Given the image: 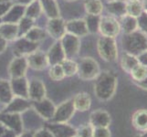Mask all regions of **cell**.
<instances>
[{
    "instance_id": "6da1fadb",
    "label": "cell",
    "mask_w": 147,
    "mask_h": 137,
    "mask_svg": "<svg viewBox=\"0 0 147 137\" xmlns=\"http://www.w3.org/2000/svg\"><path fill=\"white\" fill-rule=\"evenodd\" d=\"M117 77L111 72H100L95 79L94 93L100 101H107L113 97L117 89Z\"/></svg>"
},
{
    "instance_id": "7a4b0ae2",
    "label": "cell",
    "mask_w": 147,
    "mask_h": 137,
    "mask_svg": "<svg viewBox=\"0 0 147 137\" xmlns=\"http://www.w3.org/2000/svg\"><path fill=\"white\" fill-rule=\"evenodd\" d=\"M121 47L124 52L137 56L147 49V36L140 30L130 34H123L121 38Z\"/></svg>"
},
{
    "instance_id": "3957f363",
    "label": "cell",
    "mask_w": 147,
    "mask_h": 137,
    "mask_svg": "<svg viewBox=\"0 0 147 137\" xmlns=\"http://www.w3.org/2000/svg\"><path fill=\"white\" fill-rule=\"evenodd\" d=\"M97 49L100 57L105 61L113 62L118 59V47L114 38L100 37L97 41Z\"/></svg>"
},
{
    "instance_id": "277c9868",
    "label": "cell",
    "mask_w": 147,
    "mask_h": 137,
    "mask_svg": "<svg viewBox=\"0 0 147 137\" xmlns=\"http://www.w3.org/2000/svg\"><path fill=\"white\" fill-rule=\"evenodd\" d=\"M77 73L83 80H93L100 73L99 63L92 57H84L78 63Z\"/></svg>"
},
{
    "instance_id": "5b68a950",
    "label": "cell",
    "mask_w": 147,
    "mask_h": 137,
    "mask_svg": "<svg viewBox=\"0 0 147 137\" xmlns=\"http://www.w3.org/2000/svg\"><path fill=\"white\" fill-rule=\"evenodd\" d=\"M76 111L73 99H69L60 103L56 107L53 117L50 119L49 123H68L73 117Z\"/></svg>"
},
{
    "instance_id": "8992f818",
    "label": "cell",
    "mask_w": 147,
    "mask_h": 137,
    "mask_svg": "<svg viewBox=\"0 0 147 137\" xmlns=\"http://www.w3.org/2000/svg\"><path fill=\"white\" fill-rule=\"evenodd\" d=\"M99 32L103 37L115 38V37H117L121 32L119 20L111 16L100 17Z\"/></svg>"
},
{
    "instance_id": "52a82bcc",
    "label": "cell",
    "mask_w": 147,
    "mask_h": 137,
    "mask_svg": "<svg viewBox=\"0 0 147 137\" xmlns=\"http://www.w3.org/2000/svg\"><path fill=\"white\" fill-rule=\"evenodd\" d=\"M59 41L61 43L66 59H73L78 55L80 48V38L74 36L72 34L66 33Z\"/></svg>"
},
{
    "instance_id": "ba28073f",
    "label": "cell",
    "mask_w": 147,
    "mask_h": 137,
    "mask_svg": "<svg viewBox=\"0 0 147 137\" xmlns=\"http://www.w3.org/2000/svg\"><path fill=\"white\" fill-rule=\"evenodd\" d=\"M31 107L44 120L49 121L53 117L56 106L49 99L44 98L39 101H31Z\"/></svg>"
},
{
    "instance_id": "9c48e42d",
    "label": "cell",
    "mask_w": 147,
    "mask_h": 137,
    "mask_svg": "<svg viewBox=\"0 0 147 137\" xmlns=\"http://www.w3.org/2000/svg\"><path fill=\"white\" fill-rule=\"evenodd\" d=\"M38 48V43L31 42L24 37L16 39L13 47V52L15 57H27Z\"/></svg>"
},
{
    "instance_id": "30bf717a",
    "label": "cell",
    "mask_w": 147,
    "mask_h": 137,
    "mask_svg": "<svg viewBox=\"0 0 147 137\" xmlns=\"http://www.w3.org/2000/svg\"><path fill=\"white\" fill-rule=\"evenodd\" d=\"M0 123L4 124L7 128L11 129L20 134L23 132V121L19 113H0Z\"/></svg>"
},
{
    "instance_id": "8fae6325",
    "label": "cell",
    "mask_w": 147,
    "mask_h": 137,
    "mask_svg": "<svg viewBox=\"0 0 147 137\" xmlns=\"http://www.w3.org/2000/svg\"><path fill=\"white\" fill-rule=\"evenodd\" d=\"M54 137H72L77 130L67 123H49L45 126Z\"/></svg>"
},
{
    "instance_id": "7c38bea8",
    "label": "cell",
    "mask_w": 147,
    "mask_h": 137,
    "mask_svg": "<svg viewBox=\"0 0 147 137\" xmlns=\"http://www.w3.org/2000/svg\"><path fill=\"white\" fill-rule=\"evenodd\" d=\"M28 68L26 57L14 58L8 65V73L11 79L25 77Z\"/></svg>"
},
{
    "instance_id": "4fadbf2b",
    "label": "cell",
    "mask_w": 147,
    "mask_h": 137,
    "mask_svg": "<svg viewBox=\"0 0 147 137\" xmlns=\"http://www.w3.org/2000/svg\"><path fill=\"white\" fill-rule=\"evenodd\" d=\"M29 68L36 70H43L49 65L47 54L42 50L37 49L26 57Z\"/></svg>"
},
{
    "instance_id": "5bb4252c",
    "label": "cell",
    "mask_w": 147,
    "mask_h": 137,
    "mask_svg": "<svg viewBox=\"0 0 147 137\" xmlns=\"http://www.w3.org/2000/svg\"><path fill=\"white\" fill-rule=\"evenodd\" d=\"M47 31L54 39L60 40L66 34V22L59 17L49 18L47 23Z\"/></svg>"
},
{
    "instance_id": "9a60e30c",
    "label": "cell",
    "mask_w": 147,
    "mask_h": 137,
    "mask_svg": "<svg viewBox=\"0 0 147 137\" xmlns=\"http://www.w3.org/2000/svg\"><path fill=\"white\" fill-rule=\"evenodd\" d=\"M31 108V101L29 99H25L21 97H17L14 96L12 101L8 104H7V107L4 109L2 113H21Z\"/></svg>"
},
{
    "instance_id": "2e32d148",
    "label": "cell",
    "mask_w": 147,
    "mask_h": 137,
    "mask_svg": "<svg viewBox=\"0 0 147 137\" xmlns=\"http://www.w3.org/2000/svg\"><path fill=\"white\" fill-rule=\"evenodd\" d=\"M46 87L42 80L32 79L28 82V99L30 101H39L46 98Z\"/></svg>"
},
{
    "instance_id": "e0dca14e",
    "label": "cell",
    "mask_w": 147,
    "mask_h": 137,
    "mask_svg": "<svg viewBox=\"0 0 147 137\" xmlns=\"http://www.w3.org/2000/svg\"><path fill=\"white\" fill-rule=\"evenodd\" d=\"M66 33L72 34L78 38L85 37L89 34L85 20L82 18L69 20L66 22Z\"/></svg>"
},
{
    "instance_id": "ac0fdd59",
    "label": "cell",
    "mask_w": 147,
    "mask_h": 137,
    "mask_svg": "<svg viewBox=\"0 0 147 137\" xmlns=\"http://www.w3.org/2000/svg\"><path fill=\"white\" fill-rule=\"evenodd\" d=\"M90 124L93 128L109 127L111 124V115L104 110H96L90 115Z\"/></svg>"
},
{
    "instance_id": "d6986e66",
    "label": "cell",
    "mask_w": 147,
    "mask_h": 137,
    "mask_svg": "<svg viewBox=\"0 0 147 137\" xmlns=\"http://www.w3.org/2000/svg\"><path fill=\"white\" fill-rule=\"evenodd\" d=\"M10 86L14 96L28 99V80L26 77L11 79Z\"/></svg>"
},
{
    "instance_id": "ffe728a7",
    "label": "cell",
    "mask_w": 147,
    "mask_h": 137,
    "mask_svg": "<svg viewBox=\"0 0 147 137\" xmlns=\"http://www.w3.org/2000/svg\"><path fill=\"white\" fill-rule=\"evenodd\" d=\"M48 61L49 66H53L55 64H59L63 59H66L64 50L62 49L61 43L59 40L56 41L51 47L49 48V51L46 53Z\"/></svg>"
},
{
    "instance_id": "44dd1931",
    "label": "cell",
    "mask_w": 147,
    "mask_h": 137,
    "mask_svg": "<svg viewBox=\"0 0 147 137\" xmlns=\"http://www.w3.org/2000/svg\"><path fill=\"white\" fill-rule=\"evenodd\" d=\"M25 10H26V6L20 4H16L10 7V9L7 12V14L1 18L3 22L8 23H18L24 16H25Z\"/></svg>"
},
{
    "instance_id": "7402d4cb",
    "label": "cell",
    "mask_w": 147,
    "mask_h": 137,
    "mask_svg": "<svg viewBox=\"0 0 147 137\" xmlns=\"http://www.w3.org/2000/svg\"><path fill=\"white\" fill-rule=\"evenodd\" d=\"M106 10L110 16L120 18L126 15V1L125 0H111L106 4Z\"/></svg>"
},
{
    "instance_id": "603a6c76",
    "label": "cell",
    "mask_w": 147,
    "mask_h": 137,
    "mask_svg": "<svg viewBox=\"0 0 147 137\" xmlns=\"http://www.w3.org/2000/svg\"><path fill=\"white\" fill-rule=\"evenodd\" d=\"M0 36L7 41H14L18 38V26L17 23L2 22L0 24Z\"/></svg>"
},
{
    "instance_id": "cb8c5ba5",
    "label": "cell",
    "mask_w": 147,
    "mask_h": 137,
    "mask_svg": "<svg viewBox=\"0 0 147 137\" xmlns=\"http://www.w3.org/2000/svg\"><path fill=\"white\" fill-rule=\"evenodd\" d=\"M119 23L121 30H123V34H130L133 33L136 30H138V22L137 18H134L130 15H124L119 18Z\"/></svg>"
},
{
    "instance_id": "d4e9b609",
    "label": "cell",
    "mask_w": 147,
    "mask_h": 137,
    "mask_svg": "<svg viewBox=\"0 0 147 137\" xmlns=\"http://www.w3.org/2000/svg\"><path fill=\"white\" fill-rule=\"evenodd\" d=\"M73 103L76 111H86L90 108L92 105V99L87 92H80L75 95L73 98Z\"/></svg>"
},
{
    "instance_id": "484cf974",
    "label": "cell",
    "mask_w": 147,
    "mask_h": 137,
    "mask_svg": "<svg viewBox=\"0 0 147 137\" xmlns=\"http://www.w3.org/2000/svg\"><path fill=\"white\" fill-rule=\"evenodd\" d=\"M42 7V11L49 18L59 17V8L56 0H39Z\"/></svg>"
},
{
    "instance_id": "4316f807",
    "label": "cell",
    "mask_w": 147,
    "mask_h": 137,
    "mask_svg": "<svg viewBox=\"0 0 147 137\" xmlns=\"http://www.w3.org/2000/svg\"><path fill=\"white\" fill-rule=\"evenodd\" d=\"M133 124L140 132L147 131V110L141 109L135 111L133 115Z\"/></svg>"
},
{
    "instance_id": "83f0119b",
    "label": "cell",
    "mask_w": 147,
    "mask_h": 137,
    "mask_svg": "<svg viewBox=\"0 0 147 137\" xmlns=\"http://www.w3.org/2000/svg\"><path fill=\"white\" fill-rule=\"evenodd\" d=\"M14 98V94L10 86V82L7 80L0 79V103L8 104Z\"/></svg>"
},
{
    "instance_id": "f1b7e54d",
    "label": "cell",
    "mask_w": 147,
    "mask_h": 137,
    "mask_svg": "<svg viewBox=\"0 0 147 137\" xmlns=\"http://www.w3.org/2000/svg\"><path fill=\"white\" fill-rule=\"evenodd\" d=\"M84 8L88 15L100 16L104 9V7L100 0H85Z\"/></svg>"
},
{
    "instance_id": "f546056e",
    "label": "cell",
    "mask_w": 147,
    "mask_h": 137,
    "mask_svg": "<svg viewBox=\"0 0 147 137\" xmlns=\"http://www.w3.org/2000/svg\"><path fill=\"white\" fill-rule=\"evenodd\" d=\"M42 13L43 11H42V7H41V4H40V1L39 0H34V1H32L26 7L25 17L35 20L38 18Z\"/></svg>"
},
{
    "instance_id": "4dcf8cb0",
    "label": "cell",
    "mask_w": 147,
    "mask_h": 137,
    "mask_svg": "<svg viewBox=\"0 0 147 137\" xmlns=\"http://www.w3.org/2000/svg\"><path fill=\"white\" fill-rule=\"evenodd\" d=\"M139 64L136 56L130 54L127 52H124L121 57V66L125 72L130 73L131 70H133L136 65Z\"/></svg>"
},
{
    "instance_id": "1f68e13d",
    "label": "cell",
    "mask_w": 147,
    "mask_h": 137,
    "mask_svg": "<svg viewBox=\"0 0 147 137\" xmlns=\"http://www.w3.org/2000/svg\"><path fill=\"white\" fill-rule=\"evenodd\" d=\"M24 38L31 42L39 43L46 38V32H45L42 28L34 26L27 32V34L25 35Z\"/></svg>"
},
{
    "instance_id": "d6a6232c",
    "label": "cell",
    "mask_w": 147,
    "mask_h": 137,
    "mask_svg": "<svg viewBox=\"0 0 147 137\" xmlns=\"http://www.w3.org/2000/svg\"><path fill=\"white\" fill-rule=\"evenodd\" d=\"M144 11L143 7V3L139 1H126V14L138 18L140 15Z\"/></svg>"
},
{
    "instance_id": "836d02e7",
    "label": "cell",
    "mask_w": 147,
    "mask_h": 137,
    "mask_svg": "<svg viewBox=\"0 0 147 137\" xmlns=\"http://www.w3.org/2000/svg\"><path fill=\"white\" fill-rule=\"evenodd\" d=\"M60 65L63 69V72L66 77H71L78 72V63L71 59H63Z\"/></svg>"
},
{
    "instance_id": "e575fe53",
    "label": "cell",
    "mask_w": 147,
    "mask_h": 137,
    "mask_svg": "<svg viewBox=\"0 0 147 137\" xmlns=\"http://www.w3.org/2000/svg\"><path fill=\"white\" fill-rule=\"evenodd\" d=\"M86 25H87L88 31L90 34H95L99 32V26L100 16H94V15H87L84 18Z\"/></svg>"
},
{
    "instance_id": "d590c367",
    "label": "cell",
    "mask_w": 147,
    "mask_h": 137,
    "mask_svg": "<svg viewBox=\"0 0 147 137\" xmlns=\"http://www.w3.org/2000/svg\"><path fill=\"white\" fill-rule=\"evenodd\" d=\"M18 38H22L27 34V32L30 28L34 27V20L24 16L18 23Z\"/></svg>"
},
{
    "instance_id": "8d00e7d4",
    "label": "cell",
    "mask_w": 147,
    "mask_h": 137,
    "mask_svg": "<svg viewBox=\"0 0 147 137\" xmlns=\"http://www.w3.org/2000/svg\"><path fill=\"white\" fill-rule=\"evenodd\" d=\"M129 74L131 76L134 82H141V80H143L147 77V68L141 64H137L131 70V72Z\"/></svg>"
},
{
    "instance_id": "74e56055",
    "label": "cell",
    "mask_w": 147,
    "mask_h": 137,
    "mask_svg": "<svg viewBox=\"0 0 147 137\" xmlns=\"http://www.w3.org/2000/svg\"><path fill=\"white\" fill-rule=\"evenodd\" d=\"M49 77L51 78V80H55V82H59V80H62L66 77L60 63L59 64H55L53 66H50Z\"/></svg>"
},
{
    "instance_id": "f35d334b",
    "label": "cell",
    "mask_w": 147,
    "mask_h": 137,
    "mask_svg": "<svg viewBox=\"0 0 147 137\" xmlns=\"http://www.w3.org/2000/svg\"><path fill=\"white\" fill-rule=\"evenodd\" d=\"M138 22V30L147 36V13L144 11L137 18Z\"/></svg>"
},
{
    "instance_id": "ab89813d",
    "label": "cell",
    "mask_w": 147,
    "mask_h": 137,
    "mask_svg": "<svg viewBox=\"0 0 147 137\" xmlns=\"http://www.w3.org/2000/svg\"><path fill=\"white\" fill-rule=\"evenodd\" d=\"M93 134V127L90 124L83 125L77 130L76 135L79 137H92Z\"/></svg>"
},
{
    "instance_id": "60d3db41",
    "label": "cell",
    "mask_w": 147,
    "mask_h": 137,
    "mask_svg": "<svg viewBox=\"0 0 147 137\" xmlns=\"http://www.w3.org/2000/svg\"><path fill=\"white\" fill-rule=\"evenodd\" d=\"M92 137H111V132L108 127L93 128Z\"/></svg>"
},
{
    "instance_id": "b9f144b4",
    "label": "cell",
    "mask_w": 147,
    "mask_h": 137,
    "mask_svg": "<svg viewBox=\"0 0 147 137\" xmlns=\"http://www.w3.org/2000/svg\"><path fill=\"white\" fill-rule=\"evenodd\" d=\"M13 6L12 1H2L0 2V18H2L7 12Z\"/></svg>"
},
{
    "instance_id": "7bdbcfd3",
    "label": "cell",
    "mask_w": 147,
    "mask_h": 137,
    "mask_svg": "<svg viewBox=\"0 0 147 137\" xmlns=\"http://www.w3.org/2000/svg\"><path fill=\"white\" fill-rule=\"evenodd\" d=\"M136 58H137L139 64L143 65L147 68V49L143 50L142 52H140L137 56H136Z\"/></svg>"
},
{
    "instance_id": "ee69618b",
    "label": "cell",
    "mask_w": 147,
    "mask_h": 137,
    "mask_svg": "<svg viewBox=\"0 0 147 137\" xmlns=\"http://www.w3.org/2000/svg\"><path fill=\"white\" fill-rule=\"evenodd\" d=\"M33 137H54V136L46 127H45V128L38 130L36 133L33 134Z\"/></svg>"
},
{
    "instance_id": "f6af8a7d",
    "label": "cell",
    "mask_w": 147,
    "mask_h": 137,
    "mask_svg": "<svg viewBox=\"0 0 147 137\" xmlns=\"http://www.w3.org/2000/svg\"><path fill=\"white\" fill-rule=\"evenodd\" d=\"M7 48V41L0 36V54H2Z\"/></svg>"
},
{
    "instance_id": "bcb514c9",
    "label": "cell",
    "mask_w": 147,
    "mask_h": 137,
    "mask_svg": "<svg viewBox=\"0 0 147 137\" xmlns=\"http://www.w3.org/2000/svg\"><path fill=\"white\" fill-rule=\"evenodd\" d=\"M18 134L16 133V132H14L11 129L7 128L6 131H5V133L3 134V135L1 137H18Z\"/></svg>"
},
{
    "instance_id": "7dc6e473",
    "label": "cell",
    "mask_w": 147,
    "mask_h": 137,
    "mask_svg": "<svg viewBox=\"0 0 147 137\" xmlns=\"http://www.w3.org/2000/svg\"><path fill=\"white\" fill-rule=\"evenodd\" d=\"M135 83H136V85H137V86H139L140 88L147 90V77L145 79H144L143 80H141V82H135Z\"/></svg>"
},
{
    "instance_id": "c3c4849f",
    "label": "cell",
    "mask_w": 147,
    "mask_h": 137,
    "mask_svg": "<svg viewBox=\"0 0 147 137\" xmlns=\"http://www.w3.org/2000/svg\"><path fill=\"white\" fill-rule=\"evenodd\" d=\"M18 4H20V5H23V6H28V5H29L30 3H31L32 1H34V0H16Z\"/></svg>"
},
{
    "instance_id": "681fc988",
    "label": "cell",
    "mask_w": 147,
    "mask_h": 137,
    "mask_svg": "<svg viewBox=\"0 0 147 137\" xmlns=\"http://www.w3.org/2000/svg\"><path fill=\"white\" fill-rule=\"evenodd\" d=\"M18 137H33V134L31 133H21L18 135Z\"/></svg>"
},
{
    "instance_id": "f907efd6",
    "label": "cell",
    "mask_w": 147,
    "mask_h": 137,
    "mask_svg": "<svg viewBox=\"0 0 147 137\" xmlns=\"http://www.w3.org/2000/svg\"><path fill=\"white\" fill-rule=\"evenodd\" d=\"M6 129H7V127L5 126L4 124H0V137H1L2 135H3V134L5 133V131H6Z\"/></svg>"
},
{
    "instance_id": "816d5d0a",
    "label": "cell",
    "mask_w": 147,
    "mask_h": 137,
    "mask_svg": "<svg viewBox=\"0 0 147 137\" xmlns=\"http://www.w3.org/2000/svg\"><path fill=\"white\" fill-rule=\"evenodd\" d=\"M142 3H143V7H144V10L146 12V11H147V0H144V1L142 2Z\"/></svg>"
},
{
    "instance_id": "f5cc1de1",
    "label": "cell",
    "mask_w": 147,
    "mask_h": 137,
    "mask_svg": "<svg viewBox=\"0 0 147 137\" xmlns=\"http://www.w3.org/2000/svg\"><path fill=\"white\" fill-rule=\"evenodd\" d=\"M136 137H147V131L144 132V134H140V135L136 136Z\"/></svg>"
},
{
    "instance_id": "db71d44e",
    "label": "cell",
    "mask_w": 147,
    "mask_h": 137,
    "mask_svg": "<svg viewBox=\"0 0 147 137\" xmlns=\"http://www.w3.org/2000/svg\"><path fill=\"white\" fill-rule=\"evenodd\" d=\"M65 1H68V2H72V1H77V0H65Z\"/></svg>"
},
{
    "instance_id": "11a10c76",
    "label": "cell",
    "mask_w": 147,
    "mask_h": 137,
    "mask_svg": "<svg viewBox=\"0 0 147 137\" xmlns=\"http://www.w3.org/2000/svg\"><path fill=\"white\" fill-rule=\"evenodd\" d=\"M125 1H139V0H125Z\"/></svg>"
},
{
    "instance_id": "9f6ffc18",
    "label": "cell",
    "mask_w": 147,
    "mask_h": 137,
    "mask_svg": "<svg viewBox=\"0 0 147 137\" xmlns=\"http://www.w3.org/2000/svg\"><path fill=\"white\" fill-rule=\"evenodd\" d=\"M72 137H79V136H77V135H74V136H72Z\"/></svg>"
},
{
    "instance_id": "6f0895ef",
    "label": "cell",
    "mask_w": 147,
    "mask_h": 137,
    "mask_svg": "<svg viewBox=\"0 0 147 137\" xmlns=\"http://www.w3.org/2000/svg\"><path fill=\"white\" fill-rule=\"evenodd\" d=\"M0 124H1V123H0Z\"/></svg>"
},
{
    "instance_id": "680465c9",
    "label": "cell",
    "mask_w": 147,
    "mask_h": 137,
    "mask_svg": "<svg viewBox=\"0 0 147 137\" xmlns=\"http://www.w3.org/2000/svg\"><path fill=\"white\" fill-rule=\"evenodd\" d=\"M146 13H147V11H146Z\"/></svg>"
},
{
    "instance_id": "91938a15",
    "label": "cell",
    "mask_w": 147,
    "mask_h": 137,
    "mask_svg": "<svg viewBox=\"0 0 147 137\" xmlns=\"http://www.w3.org/2000/svg\"><path fill=\"white\" fill-rule=\"evenodd\" d=\"M110 1H111V0H110Z\"/></svg>"
}]
</instances>
